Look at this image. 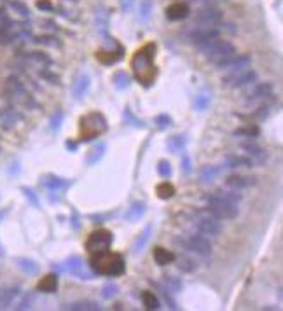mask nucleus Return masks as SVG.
Masks as SVG:
<instances>
[{"instance_id": "nucleus-1", "label": "nucleus", "mask_w": 283, "mask_h": 311, "mask_svg": "<svg viewBox=\"0 0 283 311\" xmlns=\"http://www.w3.org/2000/svg\"><path fill=\"white\" fill-rule=\"evenodd\" d=\"M91 268L95 269V273L117 276L124 271V261L119 254H112L108 250H104V252L93 254Z\"/></svg>"}, {"instance_id": "nucleus-2", "label": "nucleus", "mask_w": 283, "mask_h": 311, "mask_svg": "<svg viewBox=\"0 0 283 311\" xmlns=\"http://www.w3.org/2000/svg\"><path fill=\"white\" fill-rule=\"evenodd\" d=\"M205 203H207V208L213 213L217 219L220 220H231V219H236L240 210H238V205L233 203V201L226 200L224 196H220L218 192L215 194H207L203 198Z\"/></svg>"}, {"instance_id": "nucleus-3", "label": "nucleus", "mask_w": 283, "mask_h": 311, "mask_svg": "<svg viewBox=\"0 0 283 311\" xmlns=\"http://www.w3.org/2000/svg\"><path fill=\"white\" fill-rule=\"evenodd\" d=\"M192 222H194V226L198 227L199 233L205 236H217L222 233L220 219H217L208 208L207 210L194 211V213H192Z\"/></svg>"}, {"instance_id": "nucleus-4", "label": "nucleus", "mask_w": 283, "mask_h": 311, "mask_svg": "<svg viewBox=\"0 0 283 311\" xmlns=\"http://www.w3.org/2000/svg\"><path fill=\"white\" fill-rule=\"evenodd\" d=\"M201 51L205 53L208 62L215 63V65L226 62V60H229L231 56L236 54V47H234L233 44L227 42V40H218V38L213 40L212 44H208V46Z\"/></svg>"}, {"instance_id": "nucleus-5", "label": "nucleus", "mask_w": 283, "mask_h": 311, "mask_svg": "<svg viewBox=\"0 0 283 311\" xmlns=\"http://www.w3.org/2000/svg\"><path fill=\"white\" fill-rule=\"evenodd\" d=\"M175 245H180L182 248L191 250L198 255H207L212 254V243L208 238H205L203 235H194V236H187V238H175Z\"/></svg>"}, {"instance_id": "nucleus-6", "label": "nucleus", "mask_w": 283, "mask_h": 311, "mask_svg": "<svg viewBox=\"0 0 283 311\" xmlns=\"http://www.w3.org/2000/svg\"><path fill=\"white\" fill-rule=\"evenodd\" d=\"M218 35H220V28L199 25L198 28H194V30L189 34V40H191L198 49H205L208 44H212L213 40H217Z\"/></svg>"}, {"instance_id": "nucleus-7", "label": "nucleus", "mask_w": 283, "mask_h": 311, "mask_svg": "<svg viewBox=\"0 0 283 311\" xmlns=\"http://www.w3.org/2000/svg\"><path fill=\"white\" fill-rule=\"evenodd\" d=\"M255 81H257V72L252 69H245V70H240V72H233V73H229V75H226L224 79H222L224 86L233 88V89L247 88V86L253 84Z\"/></svg>"}, {"instance_id": "nucleus-8", "label": "nucleus", "mask_w": 283, "mask_h": 311, "mask_svg": "<svg viewBox=\"0 0 283 311\" xmlns=\"http://www.w3.org/2000/svg\"><path fill=\"white\" fill-rule=\"evenodd\" d=\"M114 242V236H112L110 231L107 229H98L95 233L89 235V240L86 242V246L91 254H96V252H104V250H108V246Z\"/></svg>"}, {"instance_id": "nucleus-9", "label": "nucleus", "mask_w": 283, "mask_h": 311, "mask_svg": "<svg viewBox=\"0 0 283 311\" xmlns=\"http://www.w3.org/2000/svg\"><path fill=\"white\" fill-rule=\"evenodd\" d=\"M224 19V12L217 7H205L196 12L194 21L198 25H207V27H215Z\"/></svg>"}, {"instance_id": "nucleus-10", "label": "nucleus", "mask_w": 283, "mask_h": 311, "mask_svg": "<svg viewBox=\"0 0 283 311\" xmlns=\"http://www.w3.org/2000/svg\"><path fill=\"white\" fill-rule=\"evenodd\" d=\"M250 65H252V58L248 56V54H240V56H231L229 60H226V62H222L217 65V69L220 70H227L229 73L233 72H240V70H245V69H250Z\"/></svg>"}, {"instance_id": "nucleus-11", "label": "nucleus", "mask_w": 283, "mask_h": 311, "mask_svg": "<svg viewBox=\"0 0 283 311\" xmlns=\"http://www.w3.org/2000/svg\"><path fill=\"white\" fill-rule=\"evenodd\" d=\"M273 96V84L271 82H260V84L253 86L252 91L247 95V104H255V102H262L266 98Z\"/></svg>"}, {"instance_id": "nucleus-12", "label": "nucleus", "mask_w": 283, "mask_h": 311, "mask_svg": "<svg viewBox=\"0 0 283 311\" xmlns=\"http://www.w3.org/2000/svg\"><path fill=\"white\" fill-rule=\"evenodd\" d=\"M241 150H243L253 163H260V165H262V163H266V159H268V152L260 145H257L255 142H243L241 143Z\"/></svg>"}, {"instance_id": "nucleus-13", "label": "nucleus", "mask_w": 283, "mask_h": 311, "mask_svg": "<svg viewBox=\"0 0 283 311\" xmlns=\"http://www.w3.org/2000/svg\"><path fill=\"white\" fill-rule=\"evenodd\" d=\"M67 269H69L73 276L80 278V280H91V273L86 269L84 262H82L80 257H70L69 261H67Z\"/></svg>"}, {"instance_id": "nucleus-14", "label": "nucleus", "mask_w": 283, "mask_h": 311, "mask_svg": "<svg viewBox=\"0 0 283 311\" xmlns=\"http://www.w3.org/2000/svg\"><path fill=\"white\" fill-rule=\"evenodd\" d=\"M226 185L229 189H248L252 185H255V178L253 177H243V175H231V177L226 178Z\"/></svg>"}, {"instance_id": "nucleus-15", "label": "nucleus", "mask_w": 283, "mask_h": 311, "mask_svg": "<svg viewBox=\"0 0 283 311\" xmlns=\"http://www.w3.org/2000/svg\"><path fill=\"white\" fill-rule=\"evenodd\" d=\"M150 235H152V226H145L143 227V231H142L140 235H138V238L135 240V245H133V255H140L143 254V250H145L147 243H149L150 240Z\"/></svg>"}, {"instance_id": "nucleus-16", "label": "nucleus", "mask_w": 283, "mask_h": 311, "mask_svg": "<svg viewBox=\"0 0 283 311\" xmlns=\"http://www.w3.org/2000/svg\"><path fill=\"white\" fill-rule=\"evenodd\" d=\"M189 16V7L185 4H172L168 9H166V18L172 19V21H180V19H184Z\"/></svg>"}, {"instance_id": "nucleus-17", "label": "nucleus", "mask_w": 283, "mask_h": 311, "mask_svg": "<svg viewBox=\"0 0 283 311\" xmlns=\"http://www.w3.org/2000/svg\"><path fill=\"white\" fill-rule=\"evenodd\" d=\"M19 287H7L0 290V310H5L12 304V301L19 296Z\"/></svg>"}, {"instance_id": "nucleus-18", "label": "nucleus", "mask_w": 283, "mask_h": 311, "mask_svg": "<svg viewBox=\"0 0 283 311\" xmlns=\"http://www.w3.org/2000/svg\"><path fill=\"white\" fill-rule=\"evenodd\" d=\"M253 161L248 156H227L226 158V168H252Z\"/></svg>"}, {"instance_id": "nucleus-19", "label": "nucleus", "mask_w": 283, "mask_h": 311, "mask_svg": "<svg viewBox=\"0 0 283 311\" xmlns=\"http://www.w3.org/2000/svg\"><path fill=\"white\" fill-rule=\"evenodd\" d=\"M150 285L156 288L157 294H159V297L163 299V303H165L166 306L170 308V310H178V304L175 303V299L172 297V292H170L168 288L163 287V285H159V283H156V281H150Z\"/></svg>"}, {"instance_id": "nucleus-20", "label": "nucleus", "mask_w": 283, "mask_h": 311, "mask_svg": "<svg viewBox=\"0 0 283 311\" xmlns=\"http://www.w3.org/2000/svg\"><path fill=\"white\" fill-rule=\"evenodd\" d=\"M145 210H147V205L143 203V201H137V203L131 205L130 210H128L126 220L128 222H137V220H140L142 217L145 215Z\"/></svg>"}, {"instance_id": "nucleus-21", "label": "nucleus", "mask_w": 283, "mask_h": 311, "mask_svg": "<svg viewBox=\"0 0 283 311\" xmlns=\"http://www.w3.org/2000/svg\"><path fill=\"white\" fill-rule=\"evenodd\" d=\"M56 288H58V276L56 275H47V276H44L37 285L38 292H46V294L56 292Z\"/></svg>"}, {"instance_id": "nucleus-22", "label": "nucleus", "mask_w": 283, "mask_h": 311, "mask_svg": "<svg viewBox=\"0 0 283 311\" xmlns=\"http://www.w3.org/2000/svg\"><path fill=\"white\" fill-rule=\"evenodd\" d=\"M89 84H91V79H89L88 75H79V77H77V81L73 82V88H72L73 98H82V96H84V93L89 89Z\"/></svg>"}, {"instance_id": "nucleus-23", "label": "nucleus", "mask_w": 283, "mask_h": 311, "mask_svg": "<svg viewBox=\"0 0 283 311\" xmlns=\"http://www.w3.org/2000/svg\"><path fill=\"white\" fill-rule=\"evenodd\" d=\"M154 261H156V264H159V266L172 264V262H175V254L166 248L157 246V248H154Z\"/></svg>"}, {"instance_id": "nucleus-24", "label": "nucleus", "mask_w": 283, "mask_h": 311, "mask_svg": "<svg viewBox=\"0 0 283 311\" xmlns=\"http://www.w3.org/2000/svg\"><path fill=\"white\" fill-rule=\"evenodd\" d=\"M63 310H69V311H98L100 306L93 301H75V303H70L65 304Z\"/></svg>"}, {"instance_id": "nucleus-25", "label": "nucleus", "mask_w": 283, "mask_h": 311, "mask_svg": "<svg viewBox=\"0 0 283 311\" xmlns=\"http://www.w3.org/2000/svg\"><path fill=\"white\" fill-rule=\"evenodd\" d=\"M177 262V268L180 271H184V273H194L196 269H198V262L194 259L187 257V255H180V257H175Z\"/></svg>"}, {"instance_id": "nucleus-26", "label": "nucleus", "mask_w": 283, "mask_h": 311, "mask_svg": "<svg viewBox=\"0 0 283 311\" xmlns=\"http://www.w3.org/2000/svg\"><path fill=\"white\" fill-rule=\"evenodd\" d=\"M218 175H220V168L218 166H205L201 170V173H199V180H201V184H212Z\"/></svg>"}, {"instance_id": "nucleus-27", "label": "nucleus", "mask_w": 283, "mask_h": 311, "mask_svg": "<svg viewBox=\"0 0 283 311\" xmlns=\"http://www.w3.org/2000/svg\"><path fill=\"white\" fill-rule=\"evenodd\" d=\"M25 60L32 63H40V65H51L53 60L47 56L46 53H40V51H34V53H27L25 54Z\"/></svg>"}, {"instance_id": "nucleus-28", "label": "nucleus", "mask_w": 283, "mask_h": 311, "mask_svg": "<svg viewBox=\"0 0 283 311\" xmlns=\"http://www.w3.org/2000/svg\"><path fill=\"white\" fill-rule=\"evenodd\" d=\"M163 283H165V287L168 288L170 292H180V290L184 288L182 280H180V278L172 276V275H165V276H163Z\"/></svg>"}, {"instance_id": "nucleus-29", "label": "nucleus", "mask_w": 283, "mask_h": 311, "mask_svg": "<svg viewBox=\"0 0 283 311\" xmlns=\"http://www.w3.org/2000/svg\"><path fill=\"white\" fill-rule=\"evenodd\" d=\"M184 149H185V137H182V135H175V137H172L168 140V150L172 154L182 152Z\"/></svg>"}, {"instance_id": "nucleus-30", "label": "nucleus", "mask_w": 283, "mask_h": 311, "mask_svg": "<svg viewBox=\"0 0 283 311\" xmlns=\"http://www.w3.org/2000/svg\"><path fill=\"white\" fill-rule=\"evenodd\" d=\"M18 268L27 275H35L38 273V264L30 259H18Z\"/></svg>"}, {"instance_id": "nucleus-31", "label": "nucleus", "mask_w": 283, "mask_h": 311, "mask_svg": "<svg viewBox=\"0 0 283 311\" xmlns=\"http://www.w3.org/2000/svg\"><path fill=\"white\" fill-rule=\"evenodd\" d=\"M35 42L40 44V46L54 47V49L62 47V42H60V40H58L54 35H38V37H35Z\"/></svg>"}, {"instance_id": "nucleus-32", "label": "nucleus", "mask_w": 283, "mask_h": 311, "mask_svg": "<svg viewBox=\"0 0 283 311\" xmlns=\"http://www.w3.org/2000/svg\"><path fill=\"white\" fill-rule=\"evenodd\" d=\"M210 104H212V95H208V93H199L194 100V107H196V110H199V112L207 110V108L210 107Z\"/></svg>"}, {"instance_id": "nucleus-33", "label": "nucleus", "mask_w": 283, "mask_h": 311, "mask_svg": "<svg viewBox=\"0 0 283 311\" xmlns=\"http://www.w3.org/2000/svg\"><path fill=\"white\" fill-rule=\"evenodd\" d=\"M46 187H49V189H67L70 185V182H67V180H63V178H58V177H46L44 178V182H42Z\"/></svg>"}, {"instance_id": "nucleus-34", "label": "nucleus", "mask_w": 283, "mask_h": 311, "mask_svg": "<svg viewBox=\"0 0 283 311\" xmlns=\"http://www.w3.org/2000/svg\"><path fill=\"white\" fill-rule=\"evenodd\" d=\"M105 150H107V147H105L104 143H100V145H96L95 149L91 150V154H89V156H88V159H86V163H88V165H95V163H98L100 159L104 158Z\"/></svg>"}, {"instance_id": "nucleus-35", "label": "nucleus", "mask_w": 283, "mask_h": 311, "mask_svg": "<svg viewBox=\"0 0 283 311\" xmlns=\"http://www.w3.org/2000/svg\"><path fill=\"white\" fill-rule=\"evenodd\" d=\"M142 301H143V304H145L147 310H159V308H161V301L157 299V297L154 296L152 292H143V294H142Z\"/></svg>"}, {"instance_id": "nucleus-36", "label": "nucleus", "mask_w": 283, "mask_h": 311, "mask_svg": "<svg viewBox=\"0 0 283 311\" xmlns=\"http://www.w3.org/2000/svg\"><path fill=\"white\" fill-rule=\"evenodd\" d=\"M175 194V187H173L170 182H163V184L157 185V196L161 200H170V198Z\"/></svg>"}, {"instance_id": "nucleus-37", "label": "nucleus", "mask_w": 283, "mask_h": 311, "mask_svg": "<svg viewBox=\"0 0 283 311\" xmlns=\"http://www.w3.org/2000/svg\"><path fill=\"white\" fill-rule=\"evenodd\" d=\"M130 82H131V79H130V75H128L126 72H117L114 75V84H115V88L117 89H126L128 86H130Z\"/></svg>"}, {"instance_id": "nucleus-38", "label": "nucleus", "mask_w": 283, "mask_h": 311, "mask_svg": "<svg viewBox=\"0 0 283 311\" xmlns=\"http://www.w3.org/2000/svg\"><path fill=\"white\" fill-rule=\"evenodd\" d=\"M9 9H12L16 14L23 16V18H28V16H30V9H28L23 2H19V0H11V2H9Z\"/></svg>"}, {"instance_id": "nucleus-39", "label": "nucleus", "mask_w": 283, "mask_h": 311, "mask_svg": "<svg viewBox=\"0 0 283 311\" xmlns=\"http://www.w3.org/2000/svg\"><path fill=\"white\" fill-rule=\"evenodd\" d=\"M154 124H156L157 130H168V128L172 126V117H170L168 114H159L156 115Z\"/></svg>"}, {"instance_id": "nucleus-40", "label": "nucleus", "mask_w": 283, "mask_h": 311, "mask_svg": "<svg viewBox=\"0 0 283 311\" xmlns=\"http://www.w3.org/2000/svg\"><path fill=\"white\" fill-rule=\"evenodd\" d=\"M117 292H119V287L115 283H107V285H104V288H102V297L104 299H114L115 296H117Z\"/></svg>"}, {"instance_id": "nucleus-41", "label": "nucleus", "mask_w": 283, "mask_h": 311, "mask_svg": "<svg viewBox=\"0 0 283 311\" xmlns=\"http://www.w3.org/2000/svg\"><path fill=\"white\" fill-rule=\"evenodd\" d=\"M234 135H236V137H248V138H253V137L259 135V128H255V126L238 128V130L234 131Z\"/></svg>"}, {"instance_id": "nucleus-42", "label": "nucleus", "mask_w": 283, "mask_h": 311, "mask_svg": "<svg viewBox=\"0 0 283 311\" xmlns=\"http://www.w3.org/2000/svg\"><path fill=\"white\" fill-rule=\"evenodd\" d=\"M157 172H159V175L163 178L172 177V166H170L168 161H161L159 165H157Z\"/></svg>"}, {"instance_id": "nucleus-43", "label": "nucleus", "mask_w": 283, "mask_h": 311, "mask_svg": "<svg viewBox=\"0 0 283 311\" xmlns=\"http://www.w3.org/2000/svg\"><path fill=\"white\" fill-rule=\"evenodd\" d=\"M152 0H143L142 2V9H140V18L142 19H147V18H150V12H152Z\"/></svg>"}, {"instance_id": "nucleus-44", "label": "nucleus", "mask_w": 283, "mask_h": 311, "mask_svg": "<svg viewBox=\"0 0 283 311\" xmlns=\"http://www.w3.org/2000/svg\"><path fill=\"white\" fill-rule=\"evenodd\" d=\"M40 77L46 79V81H49L51 84H60V77H58L56 73L49 72V70H42V72H40Z\"/></svg>"}, {"instance_id": "nucleus-45", "label": "nucleus", "mask_w": 283, "mask_h": 311, "mask_svg": "<svg viewBox=\"0 0 283 311\" xmlns=\"http://www.w3.org/2000/svg\"><path fill=\"white\" fill-rule=\"evenodd\" d=\"M37 9H40L44 12H51L54 11V5L51 0H37Z\"/></svg>"}, {"instance_id": "nucleus-46", "label": "nucleus", "mask_w": 283, "mask_h": 311, "mask_svg": "<svg viewBox=\"0 0 283 311\" xmlns=\"http://www.w3.org/2000/svg\"><path fill=\"white\" fill-rule=\"evenodd\" d=\"M32 304H34V296H32V294H28V296L25 297V299L21 301L18 306H16V310H30Z\"/></svg>"}, {"instance_id": "nucleus-47", "label": "nucleus", "mask_w": 283, "mask_h": 311, "mask_svg": "<svg viewBox=\"0 0 283 311\" xmlns=\"http://www.w3.org/2000/svg\"><path fill=\"white\" fill-rule=\"evenodd\" d=\"M62 119H63L62 112H54L53 117H51V128H53V130H58L60 124H62Z\"/></svg>"}, {"instance_id": "nucleus-48", "label": "nucleus", "mask_w": 283, "mask_h": 311, "mask_svg": "<svg viewBox=\"0 0 283 311\" xmlns=\"http://www.w3.org/2000/svg\"><path fill=\"white\" fill-rule=\"evenodd\" d=\"M21 191H23L25 194H27V198H28V200L32 201V203L35 205V207H38V200H37V196H35V192L32 191V189H28V187H23V189H21Z\"/></svg>"}, {"instance_id": "nucleus-49", "label": "nucleus", "mask_w": 283, "mask_h": 311, "mask_svg": "<svg viewBox=\"0 0 283 311\" xmlns=\"http://www.w3.org/2000/svg\"><path fill=\"white\" fill-rule=\"evenodd\" d=\"M268 114H269L268 107H260L257 108V112H253V117H255V119H264V117H268Z\"/></svg>"}, {"instance_id": "nucleus-50", "label": "nucleus", "mask_w": 283, "mask_h": 311, "mask_svg": "<svg viewBox=\"0 0 283 311\" xmlns=\"http://www.w3.org/2000/svg\"><path fill=\"white\" fill-rule=\"evenodd\" d=\"M182 166H184V172H185V173L191 172V158H189L187 154H185L184 159H182Z\"/></svg>"}, {"instance_id": "nucleus-51", "label": "nucleus", "mask_w": 283, "mask_h": 311, "mask_svg": "<svg viewBox=\"0 0 283 311\" xmlns=\"http://www.w3.org/2000/svg\"><path fill=\"white\" fill-rule=\"evenodd\" d=\"M119 2H121V5H123L124 11H130L135 4V0H119Z\"/></svg>"}, {"instance_id": "nucleus-52", "label": "nucleus", "mask_w": 283, "mask_h": 311, "mask_svg": "<svg viewBox=\"0 0 283 311\" xmlns=\"http://www.w3.org/2000/svg\"><path fill=\"white\" fill-rule=\"evenodd\" d=\"M44 28H47V30H58V27H56V23H53V21H44Z\"/></svg>"}, {"instance_id": "nucleus-53", "label": "nucleus", "mask_w": 283, "mask_h": 311, "mask_svg": "<svg viewBox=\"0 0 283 311\" xmlns=\"http://www.w3.org/2000/svg\"><path fill=\"white\" fill-rule=\"evenodd\" d=\"M67 147H69L70 150H75V149H77V145H75V143H72V142L67 143Z\"/></svg>"}, {"instance_id": "nucleus-54", "label": "nucleus", "mask_w": 283, "mask_h": 311, "mask_svg": "<svg viewBox=\"0 0 283 311\" xmlns=\"http://www.w3.org/2000/svg\"><path fill=\"white\" fill-rule=\"evenodd\" d=\"M0 257H4V248H2V245H0Z\"/></svg>"}, {"instance_id": "nucleus-55", "label": "nucleus", "mask_w": 283, "mask_h": 311, "mask_svg": "<svg viewBox=\"0 0 283 311\" xmlns=\"http://www.w3.org/2000/svg\"><path fill=\"white\" fill-rule=\"evenodd\" d=\"M198 2H210V0H198Z\"/></svg>"}, {"instance_id": "nucleus-56", "label": "nucleus", "mask_w": 283, "mask_h": 311, "mask_svg": "<svg viewBox=\"0 0 283 311\" xmlns=\"http://www.w3.org/2000/svg\"><path fill=\"white\" fill-rule=\"evenodd\" d=\"M69 2H77V0H69Z\"/></svg>"}]
</instances>
